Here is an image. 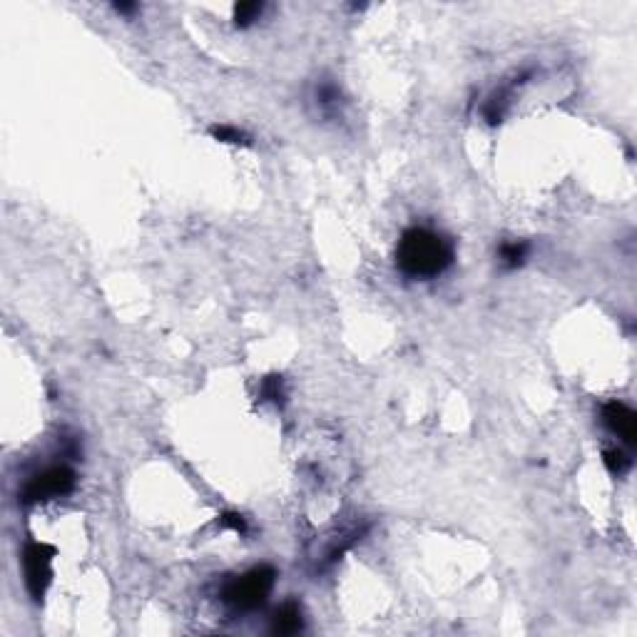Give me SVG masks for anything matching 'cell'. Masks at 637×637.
<instances>
[{"label": "cell", "instance_id": "6da1fadb", "mask_svg": "<svg viewBox=\"0 0 637 637\" xmlns=\"http://www.w3.org/2000/svg\"><path fill=\"white\" fill-rule=\"evenodd\" d=\"M453 242L428 227H411L396 247V267L409 279H436L453 264Z\"/></svg>", "mask_w": 637, "mask_h": 637}, {"label": "cell", "instance_id": "7a4b0ae2", "mask_svg": "<svg viewBox=\"0 0 637 637\" xmlns=\"http://www.w3.org/2000/svg\"><path fill=\"white\" fill-rule=\"evenodd\" d=\"M274 578H277V573H274V568H269V565L251 568L249 573L239 575V578H232V580L222 587V600L229 605V608L239 610V613L262 608L274 587Z\"/></svg>", "mask_w": 637, "mask_h": 637}, {"label": "cell", "instance_id": "3957f363", "mask_svg": "<svg viewBox=\"0 0 637 637\" xmlns=\"http://www.w3.org/2000/svg\"><path fill=\"white\" fill-rule=\"evenodd\" d=\"M75 488V473L68 466H50L45 471L35 473L33 478H28V483L23 485L20 501L25 506L33 503L52 501V498H63V495L73 493Z\"/></svg>", "mask_w": 637, "mask_h": 637}, {"label": "cell", "instance_id": "277c9868", "mask_svg": "<svg viewBox=\"0 0 637 637\" xmlns=\"http://www.w3.org/2000/svg\"><path fill=\"white\" fill-rule=\"evenodd\" d=\"M52 555L55 548L47 543H28L23 550V573H25V587L33 595V600H40L45 595L47 585L52 580Z\"/></svg>", "mask_w": 637, "mask_h": 637}, {"label": "cell", "instance_id": "5b68a950", "mask_svg": "<svg viewBox=\"0 0 637 637\" xmlns=\"http://www.w3.org/2000/svg\"><path fill=\"white\" fill-rule=\"evenodd\" d=\"M603 423L610 428V433L622 438L627 446L635 444L637 418H635V411H632L630 406L620 404V401H610V404L603 409Z\"/></svg>", "mask_w": 637, "mask_h": 637}, {"label": "cell", "instance_id": "8992f818", "mask_svg": "<svg viewBox=\"0 0 637 637\" xmlns=\"http://www.w3.org/2000/svg\"><path fill=\"white\" fill-rule=\"evenodd\" d=\"M302 625H304L302 608L296 603H284L277 610V615H274L272 630L279 632V635H294V632L302 630Z\"/></svg>", "mask_w": 637, "mask_h": 637}, {"label": "cell", "instance_id": "52a82bcc", "mask_svg": "<svg viewBox=\"0 0 637 637\" xmlns=\"http://www.w3.org/2000/svg\"><path fill=\"white\" fill-rule=\"evenodd\" d=\"M528 256V244L525 242H506L501 247V262L506 264L508 269H515L525 262Z\"/></svg>", "mask_w": 637, "mask_h": 637}, {"label": "cell", "instance_id": "ba28073f", "mask_svg": "<svg viewBox=\"0 0 637 637\" xmlns=\"http://www.w3.org/2000/svg\"><path fill=\"white\" fill-rule=\"evenodd\" d=\"M603 461H605V466H608V471L615 473V476H622V473L632 466V458L622 448H608L603 453Z\"/></svg>", "mask_w": 637, "mask_h": 637}, {"label": "cell", "instance_id": "9c48e42d", "mask_svg": "<svg viewBox=\"0 0 637 637\" xmlns=\"http://www.w3.org/2000/svg\"><path fill=\"white\" fill-rule=\"evenodd\" d=\"M262 10H264L262 3H239L234 8V20H237L239 28H247V25H251L256 17L262 15Z\"/></svg>", "mask_w": 637, "mask_h": 637}, {"label": "cell", "instance_id": "30bf717a", "mask_svg": "<svg viewBox=\"0 0 637 637\" xmlns=\"http://www.w3.org/2000/svg\"><path fill=\"white\" fill-rule=\"evenodd\" d=\"M212 135H214L219 142H232V145L247 142L244 132L237 130V127H229V125H214V127H212Z\"/></svg>", "mask_w": 637, "mask_h": 637}, {"label": "cell", "instance_id": "8fae6325", "mask_svg": "<svg viewBox=\"0 0 637 637\" xmlns=\"http://www.w3.org/2000/svg\"><path fill=\"white\" fill-rule=\"evenodd\" d=\"M262 396L274 401V404H281V401H284V386H281V379H279V376H269L267 381L262 383Z\"/></svg>", "mask_w": 637, "mask_h": 637}, {"label": "cell", "instance_id": "7c38bea8", "mask_svg": "<svg viewBox=\"0 0 637 637\" xmlns=\"http://www.w3.org/2000/svg\"><path fill=\"white\" fill-rule=\"evenodd\" d=\"M222 528H232V530H237V533H244L247 530V520L239 513H224L222 515Z\"/></svg>", "mask_w": 637, "mask_h": 637}, {"label": "cell", "instance_id": "4fadbf2b", "mask_svg": "<svg viewBox=\"0 0 637 637\" xmlns=\"http://www.w3.org/2000/svg\"><path fill=\"white\" fill-rule=\"evenodd\" d=\"M115 8H117L119 13H132V10H135V6H127V3H119V6H115Z\"/></svg>", "mask_w": 637, "mask_h": 637}]
</instances>
